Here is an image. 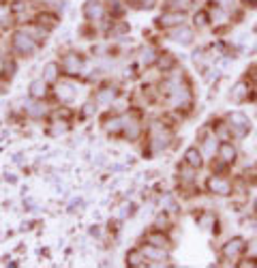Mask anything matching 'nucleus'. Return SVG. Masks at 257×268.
Instances as JSON below:
<instances>
[{
  "label": "nucleus",
  "instance_id": "c85d7f7f",
  "mask_svg": "<svg viewBox=\"0 0 257 268\" xmlns=\"http://www.w3.org/2000/svg\"><path fill=\"white\" fill-rule=\"evenodd\" d=\"M191 7H193V0H167V9H169V11L187 13Z\"/></svg>",
  "mask_w": 257,
  "mask_h": 268
},
{
  "label": "nucleus",
  "instance_id": "f3484780",
  "mask_svg": "<svg viewBox=\"0 0 257 268\" xmlns=\"http://www.w3.org/2000/svg\"><path fill=\"white\" fill-rule=\"evenodd\" d=\"M182 159H185V165H189L193 169H199L201 165H204V153H201V148H197V146L187 148Z\"/></svg>",
  "mask_w": 257,
  "mask_h": 268
},
{
  "label": "nucleus",
  "instance_id": "39448f33",
  "mask_svg": "<svg viewBox=\"0 0 257 268\" xmlns=\"http://www.w3.org/2000/svg\"><path fill=\"white\" fill-rule=\"evenodd\" d=\"M84 17L95 24V22H103L105 15H107V5H103V0H86L84 3V9H81Z\"/></svg>",
  "mask_w": 257,
  "mask_h": 268
},
{
  "label": "nucleus",
  "instance_id": "a878e982",
  "mask_svg": "<svg viewBox=\"0 0 257 268\" xmlns=\"http://www.w3.org/2000/svg\"><path fill=\"white\" fill-rule=\"evenodd\" d=\"M13 20H15V13H13L11 5L0 3V28H7V26H11Z\"/></svg>",
  "mask_w": 257,
  "mask_h": 268
},
{
  "label": "nucleus",
  "instance_id": "f257e3e1",
  "mask_svg": "<svg viewBox=\"0 0 257 268\" xmlns=\"http://www.w3.org/2000/svg\"><path fill=\"white\" fill-rule=\"evenodd\" d=\"M11 50L17 54V56L28 58L32 54L39 52V41H36L26 28H17L11 34Z\"/></svg>",
  "mask_w": 257,
  "mask_h": 268
},
{
  "label": "nucleus",
  "instance_id": "2eb2a0df",
  "mask_svg": "<svg viewBox=\"0 0 257 268\" xmlns=\"http://www.w3.org/2000/svg\"><path fill=\"white\" fill-rule=\"evenodd\" d=\"M124 129H122V138H126L128 142H135L137 138L142 136V122L133 118V116H126L124 114Z\"/></svg>",
  "mask_w": 257,
  "mask_h": 268
},
{
  "label": "nucleus",
  "instance_id": "423d86ee",
  "mask_svg": "<svg viewBox=\"0 0 257 268\" xmlns=\"http://www.w3.org/2000/svg\"><path fill=\"white\" fill-rule=\"evenodd\" d=\"M227 124H229V133H232L234 138H244L246 133H249V129H251L249 118H246L244 114H240V112H234L232 116H229Z\"/></svg>",
  "mask_w": 257,
  "mask_h": 268
},
{
  "label": "nucleus",
  "instance_id": "bb28decb",
  "mask_svg": "<svg viewBox=\"0 0 257 268\" xmlns=\"http://www.w3.org/2000/svg\"><path fill=\"white\" fill-rule=\"evenodd\" d=\"M157 65H159L161 71H165V73H167V71H172L174 67H176V58H174L169 52H163V54H159Z\"/></svg>",
  "mask_w": 257,
  "mask_h": 268
},
{
  "label": "nucleus",
  "instance_id": "72a5a7b5",
  "mask_svg": "<svg viewBox=\"0 0 257 268\" xmlns=\"http://www.w3.org/2000/svg\"><path fill=\"white\" fill-rule=\"evenodd\" d=\"M154 228H157V230H167V228H169V219H167V214H159L157 221H154Z\"/></svg>",
  "mask_w": 257,
  "mask_h": 268
},
{
  "label": "nucleus",
  "instance_id": "7ed1b4c3",
  "mask_svg": "<svg viewBox=\"0 0 257 268\" xmlns=\"http://www.w3.org/2000/svg\"><path fill=\"white\" fill-rule=\"evenodd\" d=\"M54 97L56 101L62 105H69L77 99V84L73 82V77H60L56 84H54Z\"/></svg>",
  "mask_w": 257,
  "mask_h": 268
},
{
  "label": "nucleus",
  "instance_id": "f03ea898",
  "mask_svg": "<svg viewBox=\"0 0 257 268\" xmlns=\"http://www.w3.org/2000/svg\"><path fill=\"white\" fill-rule=\"evenodd\" d=\"M172 131L165 127V122H152L148 127V148L152 155L163 153L172 144Z\"/></svg>",
  "mask_w": 257,
  "mask_h": 268
},
{
  "label": "nucleus",
  "instance_id": "0eeeda50",
  "mask_svg": "<svg viewBox=\"0 0 257 268\" xmlns=\"http://www.w3.org/2000/svg\"><path fill=\"white\" fill-rule=\"evenodd\" d=\"M24 114L28 116V118H32V120H43L45 116L50 114V110H48V105H45V101H41V99H32V97H28V101H24Z\"/></svg>",
  "mask_w": 257,
  "mask_h": 268
},
{
  "label": "nucleus",
  "instance_id": "b1692460",
  "mask_svg": "<svg viewBox=\"0 0 257 268\" xmlns=\"http://www.w3.org/2000/svg\"><path fill=\"white\" fill-rule=\"evenodd\" d=\"M217 150H219V138L215 136V133L212 136L201 138V153H204L206 157H215Z\"/></svg>",
  "mask_w": 257,
  "mask_h": 268
},
{
  "label": "nucleus",
  "instance_id": "c756f323",
  "mask_svg": "<svg viewBox=\"0 0 257 268\" xmlns=\"http://www.w3.org/2000/svg\"><path fill=\"white\" fill-rule=\"evenodd\" d=\"M210 22L217 24V26L225 24L227 22V11H225V9H221V7H215L212 11H210Z\"/></svg>",
  "mask_w": 257,
  "mask_h": 268
},
{
  "label": "nucleus",
  "instance_id": "ddd939ff",
  "mask_svg": "<svg viewBox=\"0 0 257 268\" xmlns=\"http://www.w3.org/2000/svg\"><path fill=\"white\" fill-rule=\"evenodd\" d=\"M159 26L161 28H176V26H182L185 24V13H180V11H165V13H161V17H159Z\"/></svg>",
  "mask_w": 257,
  "mask_h": 268
},
{
  "label": "nucleus",
  "instance_id": "6ab92c4d",
  "mask_svg": "<svg viewBox=\"0 0 257 268\" xmlns=\"http://www.w3.org/2000/svg\"><path fill=\"white\" fill-rule=\"evenodd\" d=\"M146 243L148 245H154V247H161V249H172V240L167 238V234H163V230H152L150 234H146Z\"/></svg>",
  "mask_w": 257,
  "mask_h": 268
},
{
  "label": "nucleus",
  "instance_id": "412c9836",
  "mask_svg": "<svg viewBox=\"0 0 257 268\" xmlns=\"http://www.w3.org/2000/svg\"><path fill=\"white\" fill-rule=\"evenodd\" d=\"M217 157H219V161H221V163L229 165V163H234V161H236L238 153H236V148H234L232 142H223V144H219Z\"/></svg>",
  "mask_w": 257,
  "mask_h": 268
},
{
  "label": "nucleus",
  "instance_id": "4c0bfd02",
  "mask_svg": "<svg viewBox=\"0 0 257 268\" xmlns=\"http://www.w3.org/2000/svg\"><path fill=\"white\" fill-rule=\"evenodd\" d=\"M244 5H251V7H257V0H242Z\"/></svg>",
  "mask_w": 257,
  "mask_h": 268
},
{
  "label": "nucleus",
  "instance_id": "473e14b6",
  "mask_svg": "<svg viewBox=\"0 0 257 268\" xmlns=\"http://www.w3.org/2000/svg\"><path fill=\"white\" fill-rule=\"evenodd\" d=\"M197 223H199V226L204 228V230H208L210 223H215V214H212V212H204V214H201V217L197 219Z\"/></svg>",
  "mask_w": 257,
  "mask_h": 268
},
{
  "label": "nucleus",
  "instance_id": "aec40b11",
  "mask_svg": "<svg viewBox=\"0 0 257 268\" xmlns=\"http://www.w3.org/2000/svg\"><path fill=\"white\" fill-rule=\"evenodd\" d=\"M157 58H159V52L154 50L152 46H144V48H140V52H137V60H140L142 67L157 65Z\"/></svg>",
  "mask_w": 257,
  "mask_h": 268
},
{
  "label": "nucleus",
  "instance_id": "58836bf2",
  "mask_svg": "<svg viewBox=\"0 0 257 268\" xmlns=\"http://www.w3.org/2000/svg\"><path fill=\"white\" fill-rule=\"evenodd\" d=\"M39 3H43V5H52V3H58V0H39Z\"/></svg>",
  "mask_w": 257,
  "mask_h": 268
},
{
  "label": "nucleus",
  "instance_id": "1a4fd4ad",
  "mask_svg": "<svg viewBox=\"0 0 257 268\" xmlns=\"http://www.w3.org/2000/svg\"><path fill=\"white\" fill-rule=\"evenodd\" d=\"M118 88L116 86H112V84H107V86H101L99 91L95 93V97L93 99L101 105V107H109V105H114L116 103V99H118Z\"/></svg>",
  "mask_w": 257,
  "mask_h": 268
},
{
  "label": "nucleus",
  "instance_id": "5701e85b",
  "mask_svg": "<svg viewBox=\"0 0 257 268\" xmlns=\"http://www.w3.org/2000/svg\"><path fill=\"white\" fill-rule=\"evenodd\" d=\"M126 266H131V268H146V266H150V264H148V257L144 255L142 249H133V251L126 253Z\"/></svg>",
  "mask_w": 257,
  "mask_h": 268
},
{
  "label": "nucleus",
  "instance_id": "9d476101",
  "mask_svg": "<svg viewBox=\"0 0 257 268\" xmlns=\"http://www.w3.org/2000/svg\"><path fill=\"white\" fill-rule=\"evenodd\" d=\"M50 82L48 79H43V77H34L32 82L28 84V97H32V99H41L45 101L50 97Z\"/></svg>",
  "mask_w": 257,
  "mask_h": 268
},
{
  "label": "nucleus",
  "instance_id": "2f4dec72",
  "mask_svg": "<svg viewBox=\"0 0 257 268\" xmlns=\"http://www.w3.org/2000/svg\"><path fill=\"white\" fill-rule=\"evenodd\" d=\"M107 13L109 15H122L124 7H122L120 0H109V3H107Z\"/></svg>",
  "mask_w": 257,
  "mask_h": 268
},
{
  "label": "nucleus",
  "instance_id": "6e6552de",
  "mask_svg": "<svg viewBox=\"0 0 257 268\" xmlns=\"http://www.w3.org/2000/svg\"><path fill=\"white\" fill-rule=\"evenodd\" d=\"M208 191L215 193V195H229L232 193V181L227 176H221V174H212L208 178Z\"/></svg>",
  "mask_w": 257,
  "mask_h": 268
},
{
  "label": "nucleus",
  "instance_id": "dca6fc26",
  "mask_svg": "<svg viewBox=\"0 0 257 268\" xmlns=\"http://www.w3.org/2000/svg\"><path fill=\"white\" fill-rule=\"evenodd\" d=\"M144 255L148 257V264H161V262H167V249H161V247H154V245H148L142 249Z\"/></svg>",
  "mask_w": 257,
  "mask_h": 268
},
{
  "label": "nucleus",
  "instance_id": "20e7f679",
  "mask_svg": "<svg viewBox=\"0 0 257 268\" xmlns=\"http://www.w3.org/2000/svg\"><path fill=\"white\" fill-rule=\"evenodd\" d=\"M60 67H62V75L64 77H79L84 71V56H79L77 52H67L60 58Z\"/></svg>",
  "mask_w": 257,
  "mask_h": 268
},
{
  "label": "nucleus",
  "instance_id": "ea45409f",
  "mask_svg": "<svg viewBox=\"0 0 257 268\" xmlns=\"http://www.w3.org/2000/svg\"><path fill=\"white\" fill-rule=\"evenodd\" d=\"M255 210H257V204H255Z\"/></svg>",
  "mask_w": 257,
  "mask_h": 268
},
{
  "label": "nucleus",
  "instance_id": "f8f14e48",
  "mask_svg": "<svg viewBox=\"0 0 257 268\" xmlns=\"http://www.w3.org/2000/svg\"><path fill=\"white\" fill-rule=\"evenodd\" d=\"M124 114H112L103 120V131L107 136H122V129H124Z\"/></svg>",
  "mask_w": 257,
  "mask_h": 268
},
{
  "label": "nucleus",
  "instance_id": "cd10ccee",
  "mask_svg": "<svg viewBox=\"0 0 257 268\" xmlns=\"http://www.w3.org/2000/svg\"><path fill=\"white\" fill-rule=\"evenodd\" d=\"M99 107H101V105H99L95 99H88L84 105H81V110H79L81 118H95L97 112H99Z\"/></svg>",
  "mask_w": 257,
  "mask_h": 268
},
{
  "label": "nucleus",
  "instance_id": "7c9ffc66",
  "mask_svg": "<svg viewBox=\"0 0 257 268\" xmlns=\"http://www.w3.org/2000/svg\"><path fill=\"white\" fill-rule=\"evenodd\" d=\"M64 131H69V120H54L52 122V127H50V133L52 136H58V133H64Z\"/></svg>",
  "mask_w": 257,
  "mask_h": 268
},
{
  "label": "nucleus",
  "instance_id": "f704fd0d",
  "mask_svg": "<svg viewBox=\"0 0 257 268\" xmlns=\"http://www.w3.org/2000/svg\"><path fill=\"white\" fill-rule=\"evenodd\" d=\"M208 22H210V15H208L206 11L195 13V26H199V28H201V26H206Z\"/></svg>",
  "mask_w": 257,
  "mask_h": 268
},
{
  "label": "nucleus",
  "instance_id": "e433bc0d",
  "mask_svg": "<svg viewBox=\"0 0 257 268\" xmlns=\"http://www.w3.org/2000/svg\"><path fill=\"white\" fill-rule=\"evenodd\" d=\"M135 5L140 9H152L154 5H157V0H135Z\"/></svg>",
  "mask_w": 257,
  "mask_h": 268
},
{
  "label": "nucleus",
  "instance_id": "393cba45",
  "mask_svg": "<svg viewBox=\"0 0 257 268\" xmlns=\"http://www.w3.org/2000/svg\"><path fill=\"white\" fill-rule=\"evenodd\" d=\"M249 95H251V86L246 84V82H238L234 86V91H232V99L236 103H242V101L249 99Z\"/></svg>",
  "mask_w": 257,
  "mask_h": 268
},
{
  "label": "nucleus",
  "instance_id": "9b49d317",
  "mask_svg": "<svg viewBox=\"0 0 257 268\" xmlns=\"http://www.w3.org/2000/svg\"><path fill=\"white\" fill-rule=\"evenodd\" d=\"M242 251H244V240L242 238H232V240H227V243L223 245L221 255H223V260L232 262V260H238Z\"/></svg>",
  "mask_w": 257,
  "mask_h": 268
},
{
  "label": "nucleus",
  "instance_id": "a211bd4d",
  "mask_svg": "<svg viewBox=\"0 0 257 268\" xmlns=\"http://www.w3.org/2000/svg\"><path fill=\"white\" fill-rule=\"evenodd\" d=\"M169 39L176 41V43H182V46H189V43L193 41V28H189V26H176V28L169 30Z\"/></svg>",
  "mask_w": 257,
  "mask_h": 268
},
{
  "label": "nucleus",
  "instance_id": "4468645a",
  "mask_svg": "<svg viewBox=\"0 0 257 268\" xmlns=\"http://www.w3.org/2000/svg\"><path fill=\"white\" fill-rule=\"evenodd\" d=\"M41 73H43L41 77H43V79H48V82H50L52 86L56 84L60 77H64V75H62V67H60V62H58V60H50V62H45Z\"/></svg>",
  "mask_w": 257,
  "mask_h": 268
},
{
  "label": "nucleus",
  "instance_id": "4be33fe9",
  "mask_svg": "<svg viewBox=\"0 0 257 268\" xmlns=\"http://www.w3.org/2000/svg\"><path fill=\"white\" fill-rule=\"evenodd\" d=\"M34 22L43 26L45 30H54L58 26V15L56 13H50V11H41V13H36L34 15Z\"/></svg>",
  "mask_w": 257,
  "mask_h": 268
},
{
  "label": "nucleus",
  "instance_id": "c9c22d12",
  "mask_svg": "<svg viewBox=\"0 0 257 268\" xmlns=\"http://www.w3.org/2000/svg\"><path fill=\"white\" fill-rule=\"evenodd\" d=\"M217 5L221 7V9H225V11L229 13V11H232V9L236 7V0H217Z\"/></svg>",
  "mask_w": 257,
  "mask_h": 268
}]
</instances>
